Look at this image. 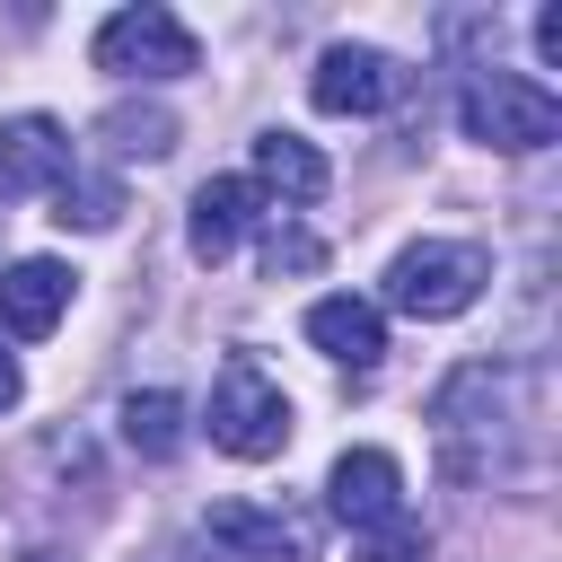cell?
Returning <instances> with one entry per match:
<instances>
[{
  "label": "cell",
  "instance_id": "cell-1",
  "mask_svg": "<svg viewBox=\"0 0 562 562\" xmlns=\"http://www.w3.org/2000/svg\"><path fill=\"white\" fill-rule=\"evenodd\" d=\"M430 439H439V465L457 483H492L509 465V439H518V404H509V378L492 360H465L439 395H430Z\"/></svg>",
  "mask_w": 562,
  "mask_h": 562
},
{
  "label": "cell",
  "instance_id": "cell-2",
  "mask_svg": "<svg viewBox=\"0 0 562 562\" xmlns=\"http://www.w3.org/2000/svg\"><path fill=\"white\" fill-rule=\"evenodd\" d=\"M211 448L246 457V465H263V457L290 448V395H281V378L255 351H228L220 378H211Z\"/></svg>",
  "mask_w": 562,
  "mask_h": 562
},
{
  "label": "cell",
  "instance_id": "cell-3",
  "mask_svg": "<svg viewBox=\"0 0 562 562\" xmlns=\"http://www.w3.org/2000/svg\"><path fill=\"white\" fill-rule=\"evenodd\" d=\"M457 123H465V140L527 158V149H544L562 132V97L544 79H518V70H474L457 88Z\"/></svg>",
  "mask_w": 562,
  "mask_h": 562
},
{
  "label": "cell",
  "instance_id": "cell-4",
  "mask_svg": "<svg viewBox=\"0 0 562 562\" xmlns=\"http://www.w3.org/2000/svg\"><path fill=\"white\" fill-rule=\"evenodd\" d=\"M483 281H492V255H483V246H465V237H422V246H404V255L386 263V307L439 325V316H465V307L483 299Z\"/></svg>",
  "mask_w": 562,
  "mask_h": 562
},
{
  "label": "cell",
  "instance_id": "cell-5",
  "mask_svg": "<svg viewBox=\"0 0 562 562\" xmlns=\"http://www.w3.org/2000/svg\"><path fill=\"white\" fill-rule=\"evenodd\" d=\"M97 70H114V79H184V70H202V44H193V26L176 9L140 0V9H114L97 26Z\"/></svg>",
  "mask_w": 562,
  "mask_h": 562
},
{
  "label": "cell",
  "instance_id": "cell-6",
  "mask_svg": "<svg viewBox=\"0 0 562 562\" xmlns=\"http://www.w3.org/2000/svg\"><path fill=\"white\" fill-rule=\"evenodd\" d=\"M202 536L228 544L237 562H307L316 553V518L299 501H211Z\"/></svg>",
  "mask_w": 562,
  "mask_h": 562
},
{
  "label": "cell",
  "instance_id": "cell-7",
  "mask_svg": "<svg viewBox=\"0 0 562 562\" xmlns=\"http://www.w3.org/2000/svg\"><path fill=\"white\" fill-rule=\"evenodd\" d=\"M307 97H316V114H386L404 97V61L378 44H325Z\"/></svg>",
  "mask_w": 562,
  "mask_h": 562
},
{
  "label": "cell",
  "instance_id": "cell-8",
  "mask_svg": "<svg viewBox=\"0 0 562 562\" xmlns=\"http://www.w3.org/2000/svg\"><path fill=\"white\" fill-rule=\"evenodd\" d=\"M325 501H334V518H342L351 536H369V527L404 518V465H395L386 448H342L334 474H325Z\"/></svg>",
  "mask_w": 562,
  "mask_h": 562
},
{
  "label": "cell",
  "instance_id": "cell-9",
  "mask_svg": "<svg viewBox=\"0 0 562 562\" xmlns=\"http://www.w3.org/2000/svg\"><path fill=\"white\" fill-rule=\"evenodd\" d=\"M70 176V132L53 114H9L0 123V193H61Z\"/></svg>",
  "mask_w": 562,
  "mask_h": 562
},
{
  "label": "cell",
  "instance_id": "cell-10",
  "mask_svg": "<svg viewBox=\"0 0 562 562\" xmlns=\"http://www.w3.org/2000/svg\"><path fill=\"white\" fill-rule=\"evenodd\" d=\"M61 307H70V272L53 255H26V263L0 272V334L9 342H44L61 325Z\"/></svg>",
  "mask_w": 562,
  "mask_h": 562
},
{
  "label": "cell",
  "instance_id": "cell-11",
  "mask_svg": "<svg viewBox=\"0 0 562 562\" xmlns=\"http://www.w3.org/2000/svg\"><path fill=\"white\" fill-rule=\"evenodd\" d=\"M307 342H316L334 369H378V360H386V316H378V299L334 290V299L307 307Z\"/></svg>",
  "mask_w": 562,
  "mask_h": 562
},
{
  "label": "cell",
  "instance_id": "cell-12",
  "mask_svg": "<svg viewBox=\"0 0 562 562\" xmlns=\"http://www.w3.org/2000/svg\"><path fill=\"white\" fill-rule=\"evenodd\" d=\"M255 220H263V193H255L246 176H211V184L193 193V228H184V237H193L202 263H228V255L246 246Z\"/></svg>",
  "mask_w": 562,
  "mask_h": 562
},
{
  "label": "cell",
  "instance_id": "cell-13",
  "mask_svg": "<svg viewBox=\"0 0 562 562\" xmlns=\"http://www.w3.org/2000/svg\"><path fill=\"white\" fill-rule=\"evenodd\" d=\"M246 184L272 193V202H325L334 167H325L316 140H299V132H255V176H246Z\"/></svg>",
  "mask_w": 562,
  "mask_h": 562
},
{
  "label": "cell",
  "instance_id": "cell-14",
  "mask_svg": "<svg viewBox=\"0 0 562 562\" xmlns=\"http://www.w3.org/2000/svg\"><path fill=\"white\" fill-rule=\"evenodd\" d=\"M123 439H132L149 465H167V457L184 448V395H167V386H140V395H123Z\"/></svg>",
  "mask_w": 562,
  "mask_h": 562
},
{
  "label": "cell",
  "instance_id": "cell-15",
  "mask_svg": "<svg viewBox=\"0 0 562 562\" xmlns=\"http://www.w3.org/2000/svg\"><path fill=\"white\" fill-rule=\"evenodd\" d=\"M97 132H105L123 158H167V149H176V114H158V105H114Z\"/></svg>",
  "mask_w": 562,
  "mask_h": 562
},
{
  "label": "cell",
  "instance_id": "cell-16",
  "mask_svg": "<svg viewBox=\"0 0 562 562\" xmlns=\"http://www.w3.org/2000/svg\"><path fill=\"white\" fill-rule=\"evenodd\" d=\"M53 202H61V211H53L61 228H114V211H123V202H114V184H79V176H61V193H53Z\"/></svg>",
  "mask_w": 562,
  "mask_h": 562
},
{
  "label": "cell",
  "instance_id": "cell-17",
  "mask_svg": "<svg viewBox=\"0 0 562 562\" xmlns=\"http://www.w3.org/2000/svg\"><path fill=\"white\" fill-rule=\"evenodd\" d=\"M360 562H430V527L386 518V527H369V536H360Z\"/></svg>",
  "mask_w": 562,
  "mask_h": 562
},
{
  "label": "cell",
  "instance_id": "cell-18",
  "mask_svg": "<svg viewBox=\"0 0 562 562\" xmlns=\"http://www.w3.org/2000/svg\"><path fill=\"white\" fill-rule=\"evenodd\" d=\"M263 263H272V272H307V263H316V237H299V228L281 237V228H272V237H263Z\"/></svg>",
  "mask_w": 562,
  "mask_h": 562
},
{
  "label": "cell",
  "instance_id": "cell-19",
  "mask_svg": "<svg viewBox=\"0 0 562 562\" xmlns=\"http://www.w3.org/2000/svg\"><path fill=\"white\" fill-rule=\"evenodd\" d=\"M536 61H544V70H562V9H553V0L536 9Z\"/></svg>",
  "mask_w": 562,
  "mask_h": 562
},
{
  "label": "cell",
  "instance_id": "cell-20",
  "mask_svg": "<svg viewBox=\"0 0 562 562\" xmlns=\"http://www.w3.org/2000/svg\"><path fill=\"white\" fill-rule=\"evenodd\" d=\"M18 395H26V378H18V360L0 351V413H18Z\"/></svg>",
  "mask_w": 562,
  "mask_h": 562
}]
</instances>
